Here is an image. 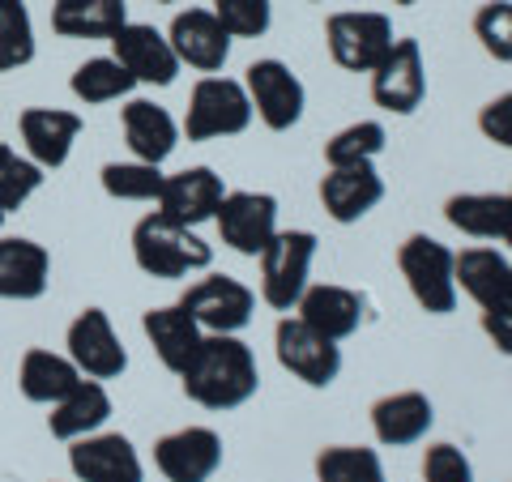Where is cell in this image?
Returning <instances> with one entry per match:
<instances>
[{
    "label": "cell",
    "instance_id": "cell-34",
    "mask_svg": "<svg viewBox=\"0 0 512 482\" xmlns=\"http://www.w3.org/2000/svg\"><path fill=\"white\" fill-rule=\"evenodd\" d=\"M103 180V192L111 201H158V192H163V180L167 175L158 171L154 163H141V158H128V163H107L99 171Z\"/></svg>",
    "mask_w": 512,
    "mask_h": 482
},
{
    "label": "cell",
    "instance_id": "cell-18",
    "mask_svg": "<svg viewBox=\"0 0 512 482\" xmlns=\"http://www.w3.org/2000/svg\"><path fill=\"white\" fill-rule=\"evenodd\" d=\"M18 133H22L26 158H35L43 171H56L69 163L73 141L82 133V116L64 107H26L18 116Z\"/></svg>",
    "mask_w": 512,
    "mask_h": 482
},
{
    "label": "cell",
    "instance_id": "cell-21",
    "mask_svg": "<svg viewBox=\"0 0 512 482\" xmlns=\"http://www.w3.org/2000/svg\"><path fill=\"white\" fill-rule=\"evenodd\" d=\"M52 286V256L43 244L22 235H0V299L30 303Z\"/></svg>",
    "mask_w": 512,
    "mask_h": 482
},
{
    "label": "cell",
    "instance_id": "cell-9",
    "mask_svg": "<svg viewBox=\"0 0 512 482\" xmlns=\"http://www.w3.org/2000/svg\"><path fill=\"white\" fill-rule=\"evenodd\" d=\"M64 355L77 363V372L90 380H120L128 372V350L111 329V316L103 308H86L73 316L69 333H64Z\"/></svg>",
    "mask_w": 512,
    "mask_h": 482
},
{
    "label": "cell",
    "instance_id": "cell-33",
    "mask_svg": "<svg viewBox=\"0 0 512 482\" xmlns=\"http://www.w3.org/2000/svg\"><path fill=\"white\" fill-rule=\"evenodd\" d=\"M35 60V22L26 0H0V73L26 69Z\"/></svg>",
    "mask_w": 512,
    "mask_h": 482
},
{
    "label": "cell",
    "instance_id": "cell-42",
    "mask_svg": "<svg viewBox=\"0 0 512 482\" xmlns=\"http://www.w3.org/2000/svg\"><path fill=\"white\" fill-rule=\"evenodd\" d=\"M500 312H512V278H508V295H504V308Z\"/></svg>",
    "mask_w": 512,
    "mask_h": 482
},
{
    "label": "cell",
    "instance_id": "cell-27",
    "mask_svg": "<svg viewBox=\"0 0 512 482\" xmlns=\"http://www.w3.org/2000/svg\"><path fill=\"white\" fill-rule=\"evenodd\" d=\"M512 261L495 248H466L457 252V291H466L483 312H500L508 295Z\"/></svg>",
    "mask_w": 512,
    "mask_h": 482
},
{
    "label": "cell",
    "instance_id": "cell-35",
    "mask_svg": "<svg viewBox=\"0 0 512 482\" xmlns=\"http://www.w3.org/2000/svg\"><path fill=\"white\" fill-rule=\"evenodd\" d=\"M43 188V167L35 158H22L18 150L0 146V210L13 214Z\"/></svg>",
    "mask_w": 512,
    "mask_h": 482
},
{
    "label": "cell",
    "instance_id": "cell-25",
    "mask_svg": "<svg viewBox=\"0 0 512 482\" xmlns=\"http://www.w3.org/2000/svg\"><path fill=\"white\" fill-rule=\"evenodd\" d=\"M86 376L77 372V363L69 355H56V350L30 346L22 363H18V389L26 401L35 406H56L60 397H69Z\"/></svg>",
    "mask_w": 512,
    "mask_h": 482
},
{
    "label": "cell",
    "instance_id": "cell-44",
    "mask_svg": "<svg viewBox=\"0 0 512 482\" xmlns=\"http://www.w3.org/2000/svg\"><path fill=\"white\" fill-rule=\"evenodd\" d=\"M5 218H9V214H5V210H0V227H5Z\"/></svg>",
    "mask_w": 512,
    "mask_h": 482
},
{
    "label": "cell",
    "instance_id": "cell-20",
    "mask_svg": "<svg viewBox=\"0 0 512 482\" xmlns=\"http://www.w3.org/2000/svg\"><path fill=\"white\" fill-rule=\"evenodd\" d=\"M295 316L308 320L316 333H325L329 342H346L363 329V316H367V299L350 286H338V282H320V286H308L303 299L295 303Z\"/></svg>",
    "mask_w": 512,
    "mask_h": 482
},
{
    "label": "cell",
    "instance_id": "cell-43",
    "mask_svg": "<svg viewBox=\"0 0 512 482\" xmlns=\"http://www.w3.org/2000/svg\"><path fill=\"white\" fill-rule=\"evenodd\" d=\"M397 5H419V0H397Z\"/></svg>",
    "mask_w": 512,
    "mask_h": 482
},
{
    "label": "cell",
    "instance_id": "cell-15",
    "mask_svg": "<svg viewBox=\"0 0 512 482\" xmlns=\"http://www.w3.org/2000/svg\"><path fill=\"white\" fill-rule=\"evenodd\" d=\"M154 465L167 482H210L222 465V436L214 427H180L154 444Z\"/></svg>",
    "mask_w": 512,
    "mask_h": 482
},
{
    "label": "cell",
    "instance_id": "cell-17",
    "mask_svg": "<svg viewBox=\"0 0 512 482\" xmlns=\"http://www.w3.org/2000/svg\"><path fill=\"white\" fill-rule=\"evenodd\" d=\"M222 197H227V184L214 167H188V171H175L163 180V192H158V214H167L184 227H201L218 214Z\"/></svg>",
    "mask_w": 512,
    "mask_h": 482
},
{
    "label": "cell",
    "instance_id": "cell-11",
    "mask_svg": "<svg viewBox=\"0 0 512 482\" xmlns=\"http://www.w3.org/2000/svg\"><path fill=\"white\" fill-rule=\"evenodd\" d=\"M427 94V64L419 39H393L389 56L372 69V99L393 116H410L423 107Z\"/></svg>",
    "mask_w": 512,
    "mask_h": 482
},
{
    "label": "cell",
    "instance_id": "cell-1",
    "mask_svg": "<svg viewBox=\"0 0 512 482\" xmlns=\"http://www.w3.org/2000/svg\"><path fill=\"white\" fill-rule=\"evenodd\" d=\"M188 401H197L205 410H235L256 397L261 389V367L248 342H239L235 333H205L192 363L180 372Z\"/></svg>",
    "mask_w": 512,
    "mask_h": 482
},
{
    "label": "cell",
    "instance_id": "cell-10",
    "mask_svg": "<svg viewBox=\"0 0 512 482\" xmlns=\"http://www.w3.org/2000/svg\"><path fill=\"white\" fill-rule=\"evenodd\" d=\"M325 43L346 73H372L393 47V22L384 13H333Z\"/></svg>",
    "mask_w": 512,
    "mask_h": 482
},
{
    "label": "cell",
    "instance_id": "cell-39",
    "mask_svg": "<svg viewBox=\"0 0 512 482\" xmlns=\"http://www.w3.org/2000/svg\"><path fill=\"white\" fill-rule=\"evenodd\" d=\"M478 128H483L487 141L512 150V90L500 94V99H491L483 111H478Z\"/></svg>",
    "mask_w": 512,
    "mask_h": 482
},
{
    "label": "cell",
    "instance_id": "cell-4",
    "mask_svg": "<svg viewBox=\"0 0 512 482\" xmlns=\"http://www.w3.org/2000/svg\"><path fill=\"white\" fill-rule=\"evenodd\" d=\"M252 99L244 82L235 77H218L205 73L188 94V116H184V133L188 141H214V137H239L252 124Z\"/></svg>",
    "mask_w": 512,
    "mask_h": 482
},
{
    "label": "cell",
    "instance_id": "cell-32",
    "mask_svg": "<svg viewBox=\"0 0 512 482\" xmlns=\"http://www.w3.org/2000/svg\"><path fill=\"white\" fill-rule=\"evenodd\" d=\"M384 124L380 120H355L338 128L329 141H325V163L329 167H355V163H376L380 150H384Z\"/></svg>",
    "mask_w": 512,
    "mask_h": 482
},
{
    "label": "cell",
    "instance_id": "cell-12",
    "mask_svg": "<svg viewBox=\"0 0 512 482\" xmlns=\"http://www.w3.org/2000/svg\"><path fill=\"white\" fill-rule=\"evenodd\" d=\"M218 235L239 256H261L278 235V201L269 192H227L218 205Z\"/></svg>",
    "mask_w": 512,
    "mask_h": 482
},
{
    "label": "cell",
    "instance_id": "cell-16",
    "mask_svg": "<svg viewBox=\"0 0 512 482\" xmlns=\"http://www.w3.org/2000/svg\"><path fill=\"white\" fill-rule=\"evenodd\" d=\"M167 39L175 47L180 64L197 73H218L231 60V30L214 18V9H184L175 13V22L167 30Z\"/></svg>",
    "mask_w": 512,
    "mask_h": 482
},
{
    "label": "cell",
    "instance_id": "cell-24",
    "mask_svg": "<svg viewBox=\"0 0 512 482\" xmlns=\"http://www.w3.org/2000/svg\"><path fill=\"white\" fill-rule=\"evenodd\" d=\"M141 329H146L154 355L163 359V367L175 376L192 363V355H197V346L205 337V329L180 308V303H171V308H150L146 316H141Z\"/></svg>",
    "mask_w": 512,
    "mask_h": 482
},
{
    "label": "cell",
    "instance_id": "cell-5",
    "mask_svg": "<svg viewBox=\"0 0 512 482\" xmlns=\"http://www.w3.org/2000/svg\"><path fill=\"white\" fill-rule=\"evenodd\" d=\"M261 261V299L274 312H291L308 291L312 261H316V235L312 231H278L265 244Z\"/></svg>",
    "mask_w": 512,
    "mask_h": 482
},
{
    "label": "cell",
    "instance_id": "cell-8",
    "mask_svg": "<svg viewBox=\"0 0 512 482\" xmlns=\"http://www.w3.org/2000/svg\"><path fill=\"white\" fill-rule=\"evenodd\" d=\"M180 308L197 320L205 333H239L252 325L256 312V295L248 291L239 278H227V273H210V278L192 282Z\"/></svg>",
    "mask_w": 512,
    "mask_h": 482
},
{
    "label": "cell",
    "instance_id": "cell-29",
    "mask_svg": "<svg viewBox=\"0 0 512 482\" xmlns=\"http://www.w3.org/2000/svg\"><path fill=\"white\" fill-rule=\"evenodd\" d=\"M69 90L77 103L86 107H103V103H120L128 99V94L137 90V77L124 69V64L116 56H90L73 69L69 77Z\"/></svg>",
    "mask_w": 512,
    "mask_h": 482
},
{
    "label": "cell",
    "instance_id": "cell-7",
    "mask_svg": "<svg viewBox=\"0 0 512 482\" xmlns=\"http://www.w3.org/2000/svg\"><path fill=\"white\" fill-rule=\"evenodd\" d=\"M244 90H248L252 111L261 116V124L274 128V133L295 128L303 120V107H308V90H303V82L291 73V64H282L274 56L248 64Z\"/></svg>",
    "mask_w": 512,
    "mask_h": 482
},
{
    "label": "cell",
    "instance_id": "cell-26",
    "mask_svg": "<svg viewBox=\"0 0 512 482\" xmlns=\"http://www.w3.org/2000/svg\"><path fill=\"white\" fill-rule=\"evenodd\" d=\"M111 419V393L103 389V380H82L69 397H60L52 414H47V431H52L56 440H82V436H94V431H103V423Z\"/></svg>",
    "mask_w": 512,
    "mask_h": 482
},
{
    "label": "cell",
    "instance_id": "cell-38",
    "mask_svg": "<svg viewBox=\"0 0 512 482\" xmlns=\"http://www.w3.org/2000/svg\"><path fill=\"white\" fill-rule=\"evenodd\" d=\"M423 482H474V465L457 444H427L423 453Z\"/></svg>",
    "mask_w": 512,
    "mask_h": 482
},
{
    "label": "cell",
    "instance_id": "cell-45",
    "mask_svg": "<svg viewBox=\"0 0 512 482\" xmlns=\"http://www.w3.org/2000/svg\"><path fill=\"white\" fill-rule=\"evenodd\" d=\"M158 5H175V0H158Z\"/></svg>",
    "mask_w": 512,
    "mask_h": 482
},
{
    "label": "cell",
    "instance_id": "cell-22",
    "mask_svg": "<svg viewBox=\"0 0 512 482\" xmlns=\"http://www.w3.org/2000/svg\"><path fill=\"white\" fill-rule=\"evenodd\" d=\"M431 423H436V406H431V397L419 389L384 393L372 406V431L384 448H406V444L427 440Z\"/></svg>",
    "mask_w": 512,
    "mask_h": 482
},
{
    "label": "cell",
    "instance_id": "cell-37",
    "mask_svg": "<svg viewBox=\"0 0 512 482\" xmlns=\"http://www.w3.org/2000/svg\"><path fill=\"white\" fill-rule=\"evenodd\" d=\"M214 18L231 30V39H261L274 22L269 0H214Z\"/></svg>",
    "mask_w": 512,
    "mask_h": 482
},
{
    "label": "cell",
    "instance_id": "cell-41",
    "mask_svg": "<svg viewBox=\"0 0 512 482\" xmlns=\"http://www.w3.org/2000/svg\"><path fill=\"white\" fill-rule=\"evenodd\" d=\"M504 197H508V222H504V244L512 248V192H504Z\"/></svg>",
    "mask_w": 512,
    "mask_h": 482
},
{
    "label": "cell",
    "instance_id": "cell-23",
    "mask_svg": "<svg viewBox=\"0 0 512 482\" xmlns=\"http://www.w3.org/2000/svg\"><path fill=\"white\" fill-rule=\"evenodd\" d=\"M120 128H124V141L133 150V158L154 163V167H163L175 154V146H180V124L171 120L167 107H158L150 99H128L120 111Z\"/></svg>",
    "mask_w": 512,
    "mask_h": 482
},
{
    "label": "cell",
    "instance_id": "cell-13",
    "mask_svg": "<svg viewBox=\"0 0 512 482\" xmlns=\"http://www.w3.org/2000/svg\"><path fill=\"white\" fill-rule=\"evenodd\" d=\"M69 470L77 482H146L137 448L120 431H94L69 440Z\"/></svg>",
    "mask_w": 512,
    "mask_h": 482
},
{
    "label": "cell",
    "instance_id": "cell-31",
    "mask_svg": "<svg viewBox=\"0 0 512 482\" xmlns=\"http://www.w3.org/2000/svg\"><path fill=\"white\" fill-rule=\"evenodd\" d=\"M316 482H384V465L376 448L363 444H329L316 453Z\"/></svg>",
    "mask_w": 512,
    "mask_h": 482
},
{
    "label": "cell",
    "instance_id": "cell-6",
    "mask_svg": "<svg viewBox=\"0 0 512 482\" xmlns=\"http://www.w3.org/2000/svg\"><path fill=\"white\" fill-rule=\"evenodd\" d=\"M274 350H278V363L295 380L308 384V389H329V384L342 376V346L329 342L325 333H316L308 320H299V316L278 320Z\"/></svg>",
    "mask_w": 512,
    "mask_h": 482
},
{
    "label": "cell",
    "instance_id": "cell-36",
    "mask_svg": "<svg viewBox=\"0 0 512 482\" xmlns=\"http://www.w3.org/2000/svg\"><path fill=\"white\" fill-rule=\"evenodd\" d=\"M474 35L487 56H495L500 64H512V0H487L474 13Z\"/></svg>",
    "mask_w": 512,
    "mask_h": 482
},
{
    "label": "cell",
    "instance_id": "cell-28",
    "mask_svg": "<svg viewBox=\"0 0 512 482\" xmlns=\"http://www.w3.org/2000/svg\"><path fill=\"white\" fill-rule=\"evenodd\" d=\"M128 22V0H56L52 30L60 39H111Z\"/></svg>",
    "mask_w": 512,
    "mask_h": 482
},
{
    "label": "cell",
    "instance_id": "cell-14",
    "mask_svg": "<svg viewBox=\"0 0 512 482\" xmlns=\"http://www.w3.org/2000/svg\"><path fill=\"white\" fill-rule=\"evenodd\" d=\"M111 56L137 77V86H171L184 69L171 39L146 22H124L116 35H111Z\"/></svg>",
    "mask_w": 512,
    "mask_h": 482
},
{
    "label": "cell",
    "instance_id": "cell-3",
    "mask_svg": "<svg viewBox=\"0 0 512 482\" xmlns=\"http://www.w3.org/2000/svg\"><path fill=\"white\" fill-rule=\"evenodd\" d=\"M397 269L410 286L414 303L431 316H448L457 308V252L431 235H410L397 248Z\"/></svg>",
    "mask_w": 512,
    "mask_h": 482
},
{
    "label": "cell",
    "instance_id": "cell-30",
    "mask_svg": "<svg viewBox=\"0 0 512 482\" xmlns=\"http://www.w3.org/2000/svg\"><path fill=\"white\" fill-rule=\"evenodd\" d=\"M444 218L470 239H504L508 197L504 192H457L448 197Z\"/></svg>",
    "mask_w": 512,
    "mask_h": 482
},
{
    "label": "cell",
    "instance_id": "cell-40",
    "mask_svg": "<svg viewBox=\"0 0 512 482\" xmlns=\"http://www.w3.org/2000/svg\"><path fill=\"white\" fill-rule=\"evenodd\" d=\"M483 333L491 337V346L500 355L512 359V312H483Z\"/></svg>",
    "mask_w": 512,
    "mask_h": 482
},
{
    "label": "cell",
    "instance_id": "cell-2",
    "mask_svg": "<svg viewBox=\"0 0 512 482\" xmlns=\"http://www.w3.org/2000/svg\"><path fill=\"white\" fill-rule=\"evenodd\" d=\"M133 261L150 278H188L197 269H210L214 248L192 227L154 210L133 227Z\"/></svg>",
    "mask_w": 512,
    "mask_h": 482
},
{
    "label": "cell",
    "instance_id": "cell-19",
    "mask_svg": "<svg viewBox=\"0 0 512 482\" xmlns=\"http://www.w3.org/2000/svg\"><path fill=\"white\" fill-rule=\"evenodd\" d=\"M384 201V180L376 163H355V167H329V175L320 180V205L333 222H359Z\"/></svg>",
    "mask_w": 512,
    "mask_h": 482
}]
</instances>
